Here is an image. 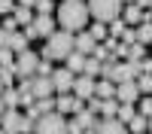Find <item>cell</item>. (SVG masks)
<instances>
[{
    "label": "cell",
    "mask_w": 152,
    "mask_h": 134,
    "mask_svg": "<svg viewBox=\"0 0 152 134\" xmlns=\"http://www.w3.org/2000/svg\"><path fill=\"white\" fill-rule=\"evenodd\" d=\"M88 6L85 0H61L58 6V24L61 31H70V34H79L85 24H88Z\"/></svg>",
    "instance_id": "obj_1"
},
{
    "label": "cell",
    "mask_w": 152,
    "mask_h": 134,
    "mask_svg": "<svg viewBox=\"0 0 152 134\" xmlns=\"http://www.w3.org/2000/svg\"><path fill=\"white\" fill-rule=\"evenodd\" d=\"M76 49V40H73V34L70 31H55L52 37L46 40V46H43V61H55V58H67L70 52Z\"/></svg>",
    "instance_id": "obj_2"
},
{
    "label": "cell",
    "mask_w": 152,
    "mask_h": 134,
    "mask_svg": "<svg viewBox=\"0 0 152 134\" xmlns=\"http://www.w3.org/2000/svg\"><path fill=\"white\" fill-rule=\"evenodd\" d=\"M88 15L100 24H113L116 18H122V0H85Z\"/></svg>",
    "instance_id": "obj_3"
},
{
    "label": "cell",
    "mask_w": 152,
    "mask_h": 134,
    "mask_svg": "<svg viewBox=\"0 0 152 134\" xmlns=\"http://www.w3.org/2000/svg\"><path fill=\"white\" fill-rule=\"evenodd\" d=\"M0 131L3 134H34V119L21 116L18 110H6L0 116Z\"/></svg>",
    "instance_id": "obj_4"
},
{
    "label": "cell",
    "mask_w": 152,
    "mask_h": 134,
    "mask_svg": "<svg viewBox=\"0 0 152 134\" xmlns=\"http://www.w3.org/2000/svg\"><path fill=\"white\" fill-rule=\"evenodd\" d=\"M37 67H40V55L31 52V49H24V52H18V55H15L12 73H15L18 79H31V76H37Z\"/></svg>",
    "instance_id": "obj_5"
},
{
    "label": "cell",
    "mask_w": 152,
    "mask_h": 134,
    "mask_svg": "<svg viewBox=\"0 0 152 134\" xmlns=\"http://www.w3.org/2000/svg\"><path fill=\"white\" fill-rule=\"evenodd\" d=\"M34 134H67V119L61 113H46L34 122Z\"/></svg>",
    "instance_id": "obj_6"
},
{
    "label": "cell",
    "mask_w": 152,
    "mask_h": 134,
    "mask_svg": "<svg viewBox=\"0 0 152 134\" xmlns=\"http://www.w3.org/2000/svg\"><path fill=\"white\" fill-rule=\"evenodd\" d=\"M73 82H76V76H73L67 67L52 70V85H55V94H70V92H73Z\"/></svg>",
    "instance_id": "obj_7"
},
{
    "label": "cell",
    "mask_w": 152,
    "mask_h": 134,
    "mask_svg": "<svg viewBox=\"0 0 152 134\" xmlns=\"http://www.w3.org/2000/svg\"><path fill=\"white\" fill-rule=\"evenodd\" d=\"M140 61H125V64H116V67H113V82H125V79H137V76H140Z\"/></svg>",
    "instance_id": "obj_8"
},
{
    "label": "cell",
    "mask_w": 152,
    "mask_h": 134,
    "mask_svg": "<svg viewBox=\"0 0 152 134\" xmlns=\"http://www.w3.org/2000/svg\"><path fill=\"white\" fill-rule=\"evenodd\" d=\"M79 110H85V101H79V97H73V94H58L55 97V113L61 116H67V113H79Z\"/></svg>",
    "instance_id": "obj_9"
},
{
    "label": "cell",
    "mask_w": 152,
    "mask_h": 134,
    "mask_svg": "<svg viewBox=\"0 0 152 134\" xmlns=\"http://www.w3.org/2000/svg\"><path fill=\"white\" fill-rule=\"evenodd\" d=\"M94 85H97V79L79 73V76H76V82H73V92H70V94L79 97V101H88V97H94Z\"/></svg>",
    "instance_id": "obj_10"
},
{
    "label": "cell",
    "mask_w": 152,
    "mask_h": 134,
    "mask_svg": "<svg viewBox=\"0 0 152 134\" xmlns=\"http://www.w3.org/2000/svg\"><path fill=\"white\" fill-rule=\"evenodd\" d=\"M137 97H140L137 79H125V82H116V101H119V104H134Z\"/></svg>",
    "instance_id": "obj_11"
},
{
    "label": "cell",
    "mask_w": 152,
    "mask_h": 134,
    "mask_svg": "<svg viewBox=\"0 0 152 134\" xmlns=\"http://www.w3.org/2000/svg\"><path fill=\"white\" fill-rule=\"evenodd\" d=\"M43 97H55L52 76H34V101H43Z\"/></svg>",
    "instance_id": "obj_12"
},
{
    "label": "cell",
    "mask_w": 152,
    "mask_h": 134,
    "mask_svg": "<svg viewBox=\"0 0 152 134\" xmlns=\"http://www.w3.org/2000/svg\"><path fill=\"white\" fill-rule=\"evenodd\" d=\"M31 28L37 31V40H40V37L49 40V37L55 34V18H52V15H37V18L31 21Z\"/></svg>",
    "instance_id": "obj_13"
},
{
    "label": "cell",
    "mask_w": 152,
    "mask_h": 134,
    "mask_svg": "<svg viewBox=\"0 0 152 134\" xmlns=\"http://www.w3.org/2000/svg\"><path fill=\"white\" fill-rule=\"evenodd\" d=\"M94 134H128V125H122L119 119H97Z\"/></svg>",
    "instance_id": "obj_14"
},
{
    "label": "cell",
    "mask_w": 152,
    "mask_h": 134,
    "mask_svg": "<svg viewBox=\"0 0 152 134\" xmlns=\"http://www.w3.org/2000/svg\"><path fill=\"white\" fill-rule=\"evenodd\" d=\"M122 21L128 24V28H137V24H143L146 21V12L140 9V6H122Z\"/></svg>",
    "instance_id": "obj_15"
},
{
    "label": "cell",
    "mask_w": 152,
    "mask_h": 134,
    "mask_svg": "<svg viewBox=\"0 0 152 134\" xmlns=\"http://www.w3.org/2000/svg\"><path fill=\"white\" fill-rule=\"evenodd\" d=\"M73 40H76V52H82V55H91L94 49H97V40L88 31H79V34H73Z\"/></svg>",
    "instance_id": "obj_16"
},
{
    "label": "cell",
    "mask_w": 152,
    "mask_h": 134,
    "mask_svg": "<svg viewBox=\"0 0 152 134\" xmlns=\"http://www.w3.org/2000/svg\"><path fill=\"white\" fill-rule=\"evenodd\" d=\"M46 113H55V97H43V101H34V107H28V116L37 122Z\"/></svg>",
    "instance_id": "obj_17"
},
{
    "label": "cell",
    "mask_w": 152,
    "mask_h": 134,
    "mask_svg": "<svg viewBox=\"0 0 152 134\" xmlns=\"http://www.w3.org/2000/svg\"><path fill=\"white\" fill-rule=\"evenodd\" d=\"M85 58H88V55H82V52H76V49H73V52H70V55L64 58V61H67V70L73 73V76H79V73L85 70Z\"/></svg>",
    "instance_id": "obj_18"
},
{
    "label": "cell",
    "mask_w": 152,
    "mask_h": 134,
    "mask_svg": "<svg viewBox=\"0 0 152 134\" xmlns=\"http://www.w3.org/2000/svg\"><path fill=\"white\" fill-rule=\"evenodd\" d=\"M73 122L79 125V131H94V125H97V116H94V113H88V110H79V113L73 116Z\"/></svg>",
    "instance_id": "obj_19"
},
{
    "label": "cell",
    "mask_w": 152,
    "mask_h": 134,
    "mask_svg": "<svg viewBox=\"0 0 152 134\" xmlns=\"http://www.w3.org/2000/svg\"><path fill=\"white\" fill-rule=\"evenodd\" d=\"M97 113L104 116V119H116V113H119V101H116V97H104V101H100V107H97Z\"/></svg>",
    "instance_id": "obj_20"
},
{
    "label": "cell",
    "mask_w": 152,
    "mask_h": 134,
    "mask_svg": "<svg viewBox=\"0 0 152 134\" xmlns=\"http://www.w3.org/2000/svg\"><path fill=\"white\" fill-rule=\"evenodd\" d=\"M28 43H31L28 37L15 31V34H9V46H6V49H9L12 55H18V52H24V49H28Z\"/></svg>",
    "instance_id": "obj_21"
},
{
    "label": "cell",
    "mask_w": 152,
    "mask_h": 134,
    "mask_svg": "<svg viewBox=\"0 0 152 134\" xmlns=\"http://www.w3.org/2000/svg\"><path fill=\"white\" fill-rule=\"evenodd\" d=\"M94 97H100V101H104V97H116V82L113 79H100L94 85Z\"/></svg>",
    "instance_id": "obj_22"
},
{
    "label": "cell",
    "mask_w": 152,
    "mask_h": 134,
    "mask_svg": "<svg viewBox=\"0 0 152 134\" xmlns=\"http://www.w3.org/2000/svg\"><path fill=\"white\" fill-rule=\"evenodd\" d=\"M134 34H137V43H140V46H152V21L137 24V28H134Z\"/></svg>",
    "instance_id": "obj_23"
},
{
    "label": "cell",
    "mask_w": 152,
    "mask_h": 134,
    "mask_svg": "<svg viewBox=\"0 0 152 134\" xmlns=\"http://www.w3.org/2000/svg\"><path fill=\"white\" fill-rule=\"evenodd\" d=\"M146 131H149V119L137 113V116L128 122V134H146Z\"/></svg>",
    "instance_id": "obj_24"
},
{
    "label": "cell",
    "mask_w": 152,
    "mask_h": 134,
    "mask_svg": "<svg viewBox=\"0 0 152 134\" xmlns=\"http://www.w3.org/2000/svg\"><path fill=\"white\" fill-rule=\"evenodd\" d=\"M137 116V107L134 104H119V113H116V119L122 122V125H128V122Z\"/></svg>",
    "instance_id": "obj_25"
},
{
    "label": "cell",
    "mask_w": 152,
    "mask_h": 134,
    "mask_svg": "<svg viewBox=\"0 0 152 134\" xmlns=\"http://www.w3.org/2000/svg\"><path fill=\"white\" fill-rule=\"evenodd\" d=\"M12 18H15V24H24V28H28V24L34 21L31 9H24V6H15V9H12Z\"/></svg>",
    "instance_id": "obj_26"
},
{
    "label": "cell",
    "mask_w": 152,
    "mask_h": 134,
    "mask_svg": "<svg viewBox=\"0 0 152 134\" xmlns=\"http://www.w3.org/2000/svg\"><path fill=\"white\" fill-rule=\"evenodd\" d=\"M82 73H85V76H91V79H97V76H100V61L88 55V58H85V70H82Z\"/></svg>",
    "instance_id": "obj_27"
},
{
    "label": "cell",
    "mask_w": 152,
    "mask_h": 134,
    "mask_svg": "<svg viewBox=\"0 0 152 134\" xmlns=\"http://www.w3.org/2000/svg\"><path fill=\"white\" fill-rule=\"evenodd\" d=\"M0 97H3V107H6V110H15V107H18V92H15V89H3Z\"/></svg>",
    "instance_id": "obj_28"
},
{
    "label": "cell",
    "mask_w": 152,
    "mask_h": 134,
    "mask_svg": "<svg viewBox=\"0 0 152 134\" xmlns=\"http://www.w3.org/2000/svg\"><path fill=\"white\" fill-rule=\"evenodd\" d=\"M137 89H140V94H152V73H140L137 76Z\"/></svg>",
    "instance_id": "obj_29"
},
{
    "label": "cell",
    "mask_w": 152,
    "mask_h": 134,
    "mask_svg": "<svg viewBox=\"0 0 152 134\" xmlns=\"http://www.w3.org/2000/svg\"><path fill=\"white\" fill-rule=\"evenodd\" d=\"M143 55H146V46H140V43H131L128 46V61H143Z\"/></svg>",
    "instance_id": "obj_30"
},
{
    "label": "cell",
    "mask_w": 152,
    "mask_h": 134,
    "mask_svg": "<svg viewBox=\"0 0 152 134\" xmlns=\"http://www.w3.org/2000/svg\"><path fill=\"white\" fill-rule=\"evenodd\" d=\"M125 28H128V24H125L122 18H116L113 24H107V31H110V37H116V40H122V34H125Z\"/></svg>",
    "instance_id": "obj_31"
},
{
    "label": "cell",
    "mask_w": 152,
    "mask_h": 134,
    "mask_svg": "<svg viewBox=\"0 0 152 134\" xmlns=\"http://www.w3.org/2000/svg\"><path fill=\"white\" fill-rule=\"evenodd\" d=\"M88 34H91L94 40H97V43H100V40H107V37H110L107 24H100V21H94V24H91V31H88Z\"/></svg>",
    "instance_id": "obj_32"
},
{
    "label": "cell",
    "mask_w": 152,
    "mask_h": 134,
    "mask_svg": "<svg viewBox=\"0 0 152 134\" xmlns=\"http://www.w3.org/2000/svg\"><path fill=\"white\" fill-rule=\"evenodd\" d=\"M34 9H37V15H52V0H37Z\"/></svg>",
    "instance_id": "obj_33"
},
{
    "label": "cell",
    "mask_w": 152,
    "mask_h": 134,
    "mask_svg": "<svg viewBox=\"0 0 152 134\" xmlns=\"http://www.w3.org/2000/svg\"><path fill=\"white\" fill-rule=\"evenodd\" d=\"M12 64H15V55L9 49H0V67H12Z\"/></svg>",
    "instance_id": "obj_34"
},
{
    "label": "cell",
    "mask_w": 152,
    "mask_h": 134,
    "mask_svg": "<svg viewBox=\"0 0 152 134\" xmlns=\"http://www.w3.org/2000/svg\"><path fill=\"white\" fill-rule=\"evenodd\" d=\"M12 76H15V73H12V67H0V82H3L6 89H12Z\"/></svg>",
    "instance_id": "obj_35"
},
{
    "label": "cell",
    "mask_w": 152,
    "mask_h": 134,
    "mask_svg": "<svg viewBox=\"0 0 152 134\" xmlns=\"http://www.w3.org/2000/svg\"><path fill=\"white\" fill-rule=\"evenodd\" d=\"M137 113H140V116H152V97H143V101H140V107H137Z\"/></svg>",
    "instance_id": "obj_36"
},
{
    "label": "cell",
    "mask_w": 152,
    "mask_h": 134,
    "mask_svg": "<svg viewBox=\"0 0 152 134\" xmlns=\"http://www.w3.org/2000/svg\"><path fill=\"white\" fill-rule=\"evenodd\" d=\"M15 9V0H0V15H12Z\"/></svg>",
    "instance_id": "obj_37"
},
{
    "label": "cell",
    "mask_w": 152,
    "mask_h": 134,
    "mask_svg": "<svg viewBox=\"0 0 152 134\" xmlns=\"http://www.w3.org/2000/svg\"><path fill=\"white\" fill-rule=\"evenodd\" d=\"M37 76H52V64L40 58V67H37Z\"/></svg>",
    "instance_id": "obj_38"
},
{
    "label": "cell",
    "mask_w": 152,
    "mask_h": 134,
    "mask_svg": "<svg viewBox=\"0 0 152 134\" xmlns=\"http://www.w3.org/2000/svg\"><path fill=\"white\" fill-rule=\"evenodd\" d=\"M6 46H9V34L0 28V49H6Z\"/></svg>",
    "instance_id": "obj_39"
},
{
    "label": "cell",
    "mask_w": 152,
    "mask_h": 134,
    "mask_svg": "<svg viewBox=\"0 0 152 134\" xmlns=\"http://www.w3.org/2000/svg\"><path fill=\"white\" fill-rule=\"evenodd\" d=\"M104 46L110 49V52H116V46H119V43H116V37H107V43H104Z\"/></svg>",
    "instance_id": "obj_40"
},
{
    "label": "cell",
    "mask_w": 152,
    "mask_h": 134,
    "mask_svg": "<svg viewBox=\"0 0 152 134\" xmlns=\"http://www.w3.org/2000/svg\"><path fill=\"white\" fill-rule=\"evenodd\" d=\"M134 6H140V9H143V12H146V6H149V9H152V0H134Z\"/></svg>",
    "instance_id": "obj_41"
},
{
    "label": "cell",
    "mask_w": 152,
    "mask_h": 134,
    "mask_svg": "<svg viewBox=\"0 0 152 134\" xmlns=\"http://www.w3.org/2000/svg\"><path fill=\"white\" fill-rule=\"evenodd\" d=\"M34 3L37 0H18V6H24V9H34Z\"/></svg>",
    "instance_id": "obj_42"
},
{
    "label": "cell",
    "mask_w": 152,
    "mask_h": 134,
    "mask_svg": "<svg viewBox=\"0 0 152 134\" xmlns=\"http://www.w3.org/2000/svg\"><path fill=\"white\" fill-rule=\"evenodd\" d=\"M6 113V107H3V97H0V116H3Z\"/></svg>",
    "instance_id": "obj_43"
},
{
    "label": "cell",
    "mask_w": 152,
    "mask_h": 134,
    "mask_svg": "<svg viewBox=\"0 0 152 134\" xmlns=\"http://www.w3.org/2000/svg\"><path fill=\"white\" fill-rule=\"evenodd\" d=\"M146 21H152V9H149V12H146Z\"/></svg>",
    "instance_id": "obj_44"
},
{
    "label": "cell",
    "mask_w": 152,
    "mask_h": 134,
    "mask_svg": "<svg viewBox=\"0 0 152 134\" xmlns=\"http://www.w3.org/2000/svg\"><path fill=\"white\" fill-rule=\"evenodd\" d=\"M122 3H125V6H131V3H134V0H122Z\"/></svg>",
    "instance_id": "obj_45"
},
{
    "label": "cell",
    "mask_w": 152,
    "mask_h": 134,
    "mask_svg": "<svg viewBox=\"0 0 152 134\" xmlns=\"http://www.w3.org/2000/svg\"><path fill=\"white\" fill-rule=\"evenodd\" d=\"M149 134H152V116H149Z\"/></svg>",
    "instance_id": "obj_46"
},
{
    "label": "cell",
    "mask_w": 152,
    "mask_h": 134,
    "mask_svg": "<svg viewBox=\"0 0 152 134\" xmlns=\"http://www.w3.org/2000/svg\"><path fill=\"white\" fill-rule=\"evenodd\" d=\"M82 134H94V131H82Z\"/></svg>",
    "instance_id": "obj_47"
},
{
    "label": "cell",
    "mask_w": 152,
    "mask_h": 134,
    "mask_svg": "<svg viewBox=\"0 0 152 134\" xmlns=\"http://www.w3.org/2000/svg\"><path fill=\"white\" fill-rule=\"evenodd\" d=\"M149 97H152V94H149Z\"/></svg>",
    "instance_id": "obj_48"
}]
</instances>
